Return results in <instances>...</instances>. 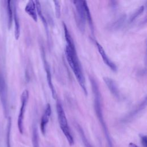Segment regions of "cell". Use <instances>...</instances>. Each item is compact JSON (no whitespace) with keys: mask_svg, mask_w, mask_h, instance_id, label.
Segmentation results:
<instances>
[{"mask_svg":"<svg viewBox=\"0 0 147 147\" xmlns=\"http://www.w3.org/2000/svg\"><path fill=\"white\" fill-rule=\"evenodd\" d=\"M28 98H29V92L28 90H25L22 92L21 96V105L19 114L18 116V120H17L18 128L21 134H23V132H24V114L25 112V109L28 103Z\"/></svg>","mask_w":147,"mask_h":147,"instance_id":"obj_5","label":"cell"},{"mask_svg":"<svg viewBox=\"0 0 147 147\" xmlns=\"http://www.w3.org/2000/svg\"><path fill=\"white\" fill-rule=\"evenodd\" d=\"M129 147H138L137 145H136L133 142H130L129 144Z\"/></svg>","mask_w":147,"mask_h":147,"instance_id":"obj_23","label":"cell"},{"mask_svg":"<svg viewBox=\"0 0 147 147\" xmlns=\"http://www.w3.org/2000/svg\"><path fill=\"white\" fill-rule=\"evenodd\" d=\"M6 3V7L8 16V27L10 29L11 26L13 17V7H12V2L11 1H5Z\"/></svg>","mask_w":147,"mask_h":147,"instance_id":"obj_17","label":"cell"},{"mask_svg":"<svg viewBox=\"0 0 147 147\" xmlns=\"http://www.w3.org/2000/svg\"><path fill=\"white\" fill-rule=\"evenodd\" d=\"M52 113L51 107L49 103H48L45 107L42 117L41 118V122H40V129L42 133L44 135L46 132V127L47 124L49 122V118L51 117Z\"/></svg>","mask_w":147,"mask_h":147,"instance_id":"obj_8","label":"cell"},{"mask_svg":"<svg viewBox=\"0 0 147 147\" xmlns=\"http://www.w3.org/2000/svg\"><path fill=\"white\" fill-rule=\"evenodd\" d=\"M146 105V98L145 97L144 99L140 103V105L137 106L134 110L131 111L129 114H128L125 117V118L123 119V122L126 121H129L130 120L132 119L135 116H136L141 110H142Z\"/></svg>","mask_w":147,"mask_h":147,"instance_id":"obj_12","label":"cell"},{"mask_svg":"<svg viewBox=\"0 0 147 147\" xmlns=\"http://www.w3.org/2000/svg\"><path fill=\"white\" fill-rule=\"evenodd\" d=\"M76 128L78 131L79 132V133L80 134L81 140H82V142L84 144V147H93V146L91 144V143L87 140L82 127L79 124L76 123Z\"/></svg>","mask_w":147,"mask_h":147,"instance_id":"obj_15","label":"cell"},{"mask_svg":"<svg viewBox=\"0 0 147 147\" xmlns=\"http://www.w3.org/2000/svg\"><path fill=\"white\" fill-rule=\"evenodd\" d=\"M103 79L111 93L116 98H119V91L115 82L111 78L108 77H104Z\"/></svg>","mask_w":147,"mask_h":147,"instance_id":"obj_10","label":"cell"},{"mask_svg":"<svg viewBox=\"0 0 147 147\" xmlns=\"http://www.w3.org/2000/svg\"><path fill=\"white\" fill-rule=\"evenodd\" d=\"M96 46L98 48V52L99 54L100 55L101 57H102V59L104 61V63L113 71H116L117 70V65L109 59V57L107 56L106 53L105 52L102 46L99 44L98 42H96Z\"/></svg>","mask_w":147,"mask_h":147,"instance_id":"obj_9","label":"cell"},{"mask_svg":"<svg viewBox=\"0 0 147 147\" xmlns=\"http://www.w3.org/2000/svg\"><path fill=\"white\" fill-rule=\"evenodd\" d=\"M53 3L55 5L56 16L57 18H60V14H61V6L60 4V2L58 1H53Z\"/></svg>","mask_w":147,"mask_h":147,"instance_id":"obj_21","label":"cell"},{"mask_svg":"<svg viewBox=\"0 0 147 147\" xmlns=\"http://www.w3.org/2000/svg\"><path fill=\"white\" fill-rule=\"evenodd\" d=\"M25 11L35 22L37 21V14L34 1L30 0L28 1L25 7Z\"/></svg>","mask_w":147,"mask_h":147,"instance_id":"obj_13","label":"cell"},{"mask_svg":"<svg viewBox=\"0 0 147 147\" xmlns=\"http://www.w3.org/2000/svg\"><path fill=\"white\" fill-rule=\"evenodd\" d=\"M65 39L67 42L65 47V56L67 62L73 71L80 86L84 94L87 95V90L86 86L85 78L82 71V68L79 60L74 40L67 29V26L63 22Z\"/></svg>","mask_w":147,"mask_h":147,"instance_id":"obj_1","label":"cell"},{"mask_svg":"<svg viewBox=\"0 0 147 147\" xmlns=\"http://www.w3.org/2000/svg\"><path fill=\"white\" fill-rule=\"evenodd\" d=\"M56 110L57 114L58 121L60 126V128L64 134L68 144L72 146L74 144V138L71 134L70 129L69 128L67 119L65 116V112L63 108V106L60 102H57L56 103Z\"/></svg>","mask_w":147,"mask_h":147,"instance_id":"obj_3","label":"cell"},{"mask_svg":"<svg viewBox=\"0 0 147 147\" xmlns=\"http://www.w3.org/2000/svg\"><path fill=\"white\" fill-rule=\"evenodd\" d=\"M13 4H12L13 11V18L14 21V37L16 40H18L20 36V24L19 21V18L17 13V6L16 5V1H11Z\"/></svg>","mask_w":147,"mask_h":147,"instance_id":"obj_11","label":"cell"},{"mask_svg":"<svg viewBox=\"0 0 147 147\" xmlns=\"http://www.w3.org/2000/svg\"><path fill=\"white\" fill-rule=\"evenodd\" d=\"M76 9V21L78 26L82 32H84L86 21L84 9V1H73Z\"/></svg>","mask_w":147,"mask_h":147,"instance_id":"obj_4","label":"cell"},{"mask_svg":"<svg viewBox=\"0 0 147 147\" xmlns=\"http://www.w3.org/2000/svg\"><path fill=\"white\" fill-rule=\"evenodd\" d=\"M0 99L3 107V113L5 116L8 114L7 89L5 80L0 72Z\"/></svg>","mask_w":147,"mask_h":147,"instance_id":"obj_6","label":"cell"},{"mask_svg":"<svg viewBox=\"0 0 147 147\" xmlns=\"http://www.w3.org/2000/svg\"><path fill=\"white\" fill-rule=\"evenodd\" d=\"M90 80L91 82L92 90L93 91L94 97V109L96 113V115L98 117V119L102 126L105 138L107 141V144L108 147H113L112 141L110 136L109 131L108 130L107 127L106 126V122L105 121L102 109V100H101V94L99 89V87L96 80L92 78H90Z\"/></svg>","mask_w":147,"mask_h":147,"instance_id":"obj_2","label":"cell"},{"mask_svg":"<svg viewBox=\"0 0 147 147\" xmlns=\"http://www.w3.org/2000/svg\"><path fill=\"white\" fill-rule=\"evenodd\" d=\"M126 19V15L125 14H122L120 17H119L114 22H113L111 26H110V28L111 29H114V30H116L118 29L119 28H120L123 22H125V20Z\"/></svg>","mask_w":147,"mask_h":147,"instance_id":"obj_18","label":"cell"},{"mask_svg":"<svg viewBox=\"0 0 147 147\" xmlns=\"http://www.w3.org/2000/svg\"><path fill=\"white\" fill-rule=\"evenodd\" d=\"M32 144L33 147H39L38 132L37 127L35 125L33 126L32 130Z\"/></svg>","mask_w":147,"mask_h":147,"instance_id":"obj_19","label":"cell"},{"mask_svg":"<svg viewBox=\"0 0 147 147\" xmlns=\"http://www.w3.org/2000/svg\"><path fill=\"white\" fill-rule=\"evenodd\" d=\"M35 5H36V11H37V14H38V16H39V17L40 18L41 20L42 21L43 24L45 28L47 33H48V24H47V22L46 20V18H45L42 10H41V4L40 2L38 1H34Z\"/></svg>","mask_w":147,"mask_h":147,"instance_id":"obj_14","label":"cell"},{"mask_svg":"<svg viewBox=\"0 0 147 147\" xmlns=\"http://www.w3.org/2000/svg\"><path fill=\"white\" fill-rule=\"evenodd\" d=\"M84 9H85V13H86V20H87L88 22V25L90 26V28L91 31V33L92 36L94 35V25H93V22H92V20L91 17V15L88 8V6L87 5V2L84 1Z\"/></svg>","mask_w":147,"mask_h":147,"instance_id":"obj_16","label":"cell"},{"mask_svg":"<svg viewBox=\"0 0 147 147\" xmlns=\"http://www.w3.org/2000/svg\"><path fill=\"white\" fill-rule=\"evenodd\" d=\"M42 60H43V62H44V69L46 72V75H47V82H48V86L51 90V93H52V95L53 99H56V90L55 89L54 86L53 84L52 83V75H51V68L49 66V64H48V63L47 62L46 58H45V53L44 50L42 51Z\"/></svg>","mask_w":147,"mask_h":147,"instance_id":"obj_7","label":"cell"},{"mask_svg":"<svg viewBox=\"0 0 147 147\" xmlns=\"http://www.w3.org/2000/svg\"><path fill=\"white\" fill-rule=\"evenodd\" d=\"M141 142L144 147H147V137L145 135H141L140 136Z\"/></svg>","mask_w":147,"mask_h":147,"instance_id":"obj_22","label":"cell"},{"mask_svg":"<svg viewBox=\"0 0 147 147\" xmlns=\"http://www.w3.org/2000/svg\"><path fill=\"white\" fill-rule=\"evenodd\" d=\"M144 11V6H140L137 10L131 15L129 19V22L131 23L133 22L138 16H140Z\"/></svg>","mask_w":147,"mask_h":147,"instance_id":"obj_20","label":"cell"}]
</instances>
